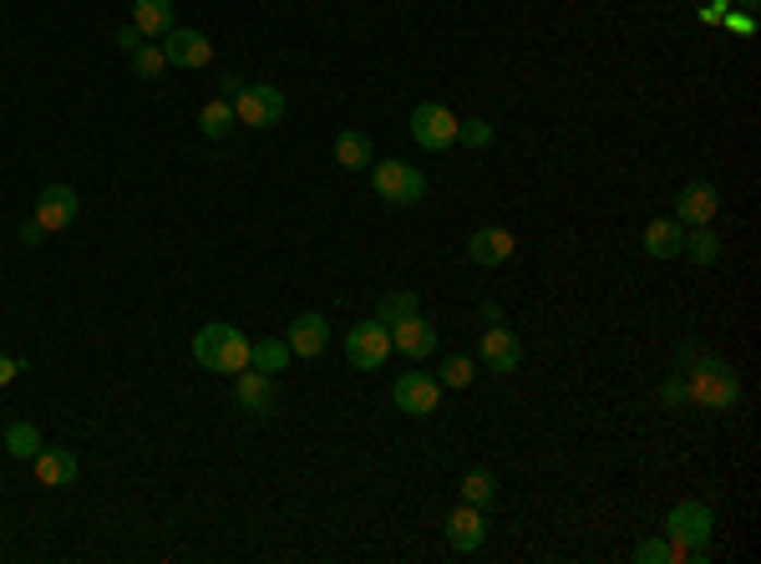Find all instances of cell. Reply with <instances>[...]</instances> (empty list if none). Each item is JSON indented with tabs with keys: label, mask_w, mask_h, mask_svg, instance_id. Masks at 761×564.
I'll return each instance as SVG.
<instances>
[{
	"label": "cell",
	"mask_w": 761,
	"mask_h": 564,
	"mask_svg": "<svg viewBox=\"0 0 761 564\" xmlns=\"http://www.w3.org/2000/svg\"><path fill=\"white\" fill-rule=\"evenodd\" d=\"M31 468L41 478V489H67V483H76V473H82L76 453H67V447H41V453L31 458Z\"/></svg>",
	"instance_id": "obj_18"
},
{
	"label": "cell",
	"mask_w": 761,
	"mask_h": 564,
	"mask_svg": "<svg viewBox=\"0 0 761 564\" xmlns=\"http://www.w3.org/2000/svg\"><path fill=\"white\" fill-rule=\"evenodd\" d=\"M422 311V300H416V290H386V296L376 300V321L380 326H396V321H407V315Z\"/></svg>",
	"instance_id": "obj_25"
},
{
	"label": "cell",
	"mask_w": 761,
	"mask_h": 564,
	"mask_svg": "<svg viewBox=\"0 0 761 564\" xmlns=\"http://www.w3.org/2000/svg\"><path fill=\"white\" fill-rule=\"evenodd\" d=\"M640 244H644L650 260H675L680 244H686V224H680V219H650V224H644Z\"/></svg>",
	"instance_id": "obj_19"
},
{
	"label": "cell",
	"mask_w": 761,
	"mask_h": 564,
	"mask_svg": "<svg viewBox=\"0 0 761 564\" xmlns=\"http://www.w3.org/2000/svg\"><path fill=\"white\" fill-rule=\"evenodd\" d=\"M162 67H168L162 41H143L137 51H132V72H137V76H162Z\"/></svg>",
	"instance_id": "obj_29"
},
{
	"label": "cell",
	"mask_w": 761,
	"mask_h": 564,
	"mask_svg": "<svg viewBox=\"0 0 761 564\" xmlns=\"http://www.w3.org/2000/svg\"><path fill=\"white\" fill-rule=\"evenodd\" d=\"M41 239H46V229H41V224H36V219H26V224H21V244H41Z\"/></svg>",
	"instance_id": "obj_35"
},
{
	"label": "cell",
	"mask_w": 761,
	"mask_h": 564,
	"mask_svg": "<svg viewBox=\"0 0 761 564\" xmlns=\"http://www.w3.org/2000/svg\"><path fill=\"white\" fill-rule=\"evenodd\" d=\"M391 401L411 417H432L442 407V382L432 372H407L401 382L391 386Z\"/></svg>",
	"instance_id": "obj_8"
},
{
	"label": "cell",
	"mask_w": 761,
	"mask_h": 564,
	"mask_svg": "<svg viewBox=\"0 0 761 564\" xmlns=\"http://www.w3.org/2000/svg\"><path fill=\"white\" fill-rule=\"evenodd\" d=\"M336 164L346 168V173H366L371 164H376V148H371L366 133H340L336 137Z\"/></svg>",
	"instance_id": "obj_22"
},
{
	"label": "cell",
	"mask_w": 761,
	"mask_h": 564,
	"mask_svg": "<svg viewBox=\"0 0 761 564\" xmlns=\"http://www.w3.org/2000/svg\"><path fill=\"white\" fill-rule=\"evenodd\" d=\"M716 208H721V193L711 189V183H686L680 189V199H675V219L686 224V229H701V224L716 219Z\"/></svg>",
	"instance_id": "obj_16"
},
{
	"label": "cell",
	"mask_w": 761,
	"mask_h": 564,
	"mask_svg": "<svg viewBox=\"0 0 761 564\" xmlns=\"http://www.w3.org/2000/svg\"><path fill=\"white\" fill-rule=\"evenodd\" d=\"M250 367L264 376H279L290 367V341L285 336H264V341H250Z\"/></svg>",
	"instance_id": "obj_21"
},
{
	"label": "cell",
	"mask_w": 761,
	"mask_h": 564,
	"mask_svg": "<svg viewBox=\"0 0 761 564\" xmlns=\"http://www.w3.org/2000/svg\"><path fill=\"white\" fill-rule=\"evenodd\" d=\"M162 57H168V67L198 72V67H208V61H214V41H208L204 31H183V26H173L168 36H162Z\"/></svg>",
	"instance_id": "obj_11"
},
{
	"label": "cell",
	"mask_w": 761,
	"mask_h": 564,
	"mask_svg": "<svg viewBox=\"0 0 761 564\" xmlns=\"http://www.w3.org/2000/svg\"><path fill=\"white\" fill-rule=\"evenodd\" d=\"M741 5H757V0H741Z\"/></svg>",
	"instance_id": "obj_37"
},
{
	"label": "cell",
	"mask_w": 761,
	"mask_h": 564,
	"mask_svg": "<svg viewBox=\"0 0 761 564\" xmlns=\"http://www.w3.org/2000/svg\"><path fill=\"white\" fill-rule=\"evenodd\" d=\"M198 128H204V137H214V143H219V137H229L239 128V122H234V103H229V97H214V103H204V112H198Z\"/></svg>",
	"instance_id": "obj_24"
},
{
	"label": "cell",
	"mask_w": 761,
	"mask_h": 564,
	"mask_svg": "<svg viewBox=\"0 0 761 564\" xmlns=\"http://www.w3.org/2000/svg\"><path fill=\"white\" fill-rule=\"evenodd\" d=\"M193 361L204 372H219V376H239L250 367V336L229 321H208L198 336H193Z\"/></svg>",
	"instance_id": "obj_2"
},
{
	"label": "cell",
	"mask_w": 761,
	"mask_h": 564,
	"mask_svg": "<svg viewBox=\"0 0 761 564\" xmlns=\"http://www.w3.org/2000/svg\"><path fill=\"white\" fill-rule=\"evenodd\" d=\"M635 560L640 564H671V539H644V544H635Z\"/></svg>",
	"instance_id": "obj_32"
},
{
	"label": "cell",
	"mask_w": 761,
	"mask_h": 564,
	"mask_svg": "<svg viewBox=\"0 0 761 564\" xmlns=\"http://www.w3.org/2000/svg\"><path fill=\"white\" fill-rule=\"evenodd\" d=\"M447 544L457 554H478L487 544V508H472V504H457L447 514Z\"/></svg>",
	"instance_id": "obj_12"
},
{
	"label": "cell",
	"mask_w": 761,
	"mask_h": 564,
	"mask_svg": "<svg viewBox=\"0 0 761 564\" xmlns=\"http://www.w3.org/2000/svg\"><path fill=\"white\" fill-rule=\"evenodd\" d=\"M132 26L143 31L147 41H162L173 31V0H132Z\"/></svg>",
	"instance_id": "obj_20"
},
{
	"label": "cell",
	"mask_w": 761,
	"mask_h": 564,
	"mask_svg": "<svg viewBox=\"0 0 761 564\" xmlns=\"http://www.w3.org/2000/svg\"><path fill=\"white\" fill-rule=\"evenodd\" d=\"M76 208H82V199H76L72 183H51V189H41V199H36V214H31V219L41 224L46 235H61V229H72Z\"/></svg>",
	"instance_id": "obj_9"
},
{
	"label": "cell",
	"mask_w": 761,
	"mask_h": 564,
	"mask_svg": "<svg viewBox=\"0 0 761 564\" xmlns=\"http://www.w3.org/2000/svg\"><path fill=\"white\" fill-rule=\"evenodd\" d=\"M472 376H478V361H472V357H447V367L437 372V382L452 386V392H468Z\"/></svg>",
	"instance_id": "obj_28"
},
{
	"label": "cell",
	"mask_w": 761,
	"mask_h": 564,
	"mask_svg": "<svg viewBox=\"0 0 761 564\" xmlns=\"http://www.w3.org/2000/svg\"><path fill=\"white\" fill-rule=\"evenodd\" d=\"M143 41H147V36H143V31H137V26H132V21L118 31V46H122V51H128V57H132V51H137V46H143Z\"/></svg>",
	"instance_id": "obj_33"
},
{
	"label": "cell",
	"mask_w": 761,
	"mask_h": 564,
	"mask_svg": "<svg viewBox=\"0 0 761 564\" xmlns=\"http://www.w3.org/2000/svg\"><path fill=\"white\" fill-rule=\"evenodd\" d=\"M660 401H665V407H671V412H680V407H690V392H686V376L675 372L671 382L660 386Z\"/></svg>",
	"instance_id": "obj_31"
},
{
	"label": "cell",
	"mask_w": 761,
	"mask_h": 564,
	"mask_svg": "<svg viewBox=\"0 0 761 564\" xmlns=\"http://www.w3.org/2000/svg\"><path fill=\"white\" fill-rule=\"evenodd\" d=\"M457 112L452 107H442V103H422L416 112H411V137H416V148H426V153H447L457 143Z\"/></svg>",
	"instance_id": "obj_5"
},
{
	"label": "cell",
	"mask_w": 761,
	"mask_h": 564,
	"mask_svg": "<svg viewBox=\"0 0 761 564\" xmlns=\"http://www.w3.org/2000/svg\"><path fill=\"white\" fill-rule=\"evenodd\" d=\"M239 92H244V76H224V97H229V103H234Z\"/></svg>",
	"instance_id": "obj_36"
},
{
	"label": "cell",
	"mask_w": 761,
	"mask_h": 564,
	"mask_svg": "<svg viewBox=\"0 0 761 564\" xmlns=\"http://www.w3.org/2000/svg\"><path fill=\"white\" fill-rule=\"evenodd\" d=\"M234 122H244V128L285 122V92L269 87V82H244V92L234 97Z\"/></svg>",
	"instance_id": "obj_6"
},
{
	"label": "cell",
	"mask_w": 761,
	"mask_h": 564,
	"mask_svg": "<svg viewBox=\"0 0 761 564\" xmlns=\"http://www.w3.org/2000/svg\"><path fill=\"white\" fill-rule=\"evenodd\" d=\"M457 143H462V148H487V143H493V122L487 118L457 122Z\"/></svg>",
	"instance_id": "obj_30"
},
{
	"label": "cell",
	"mask_w": 761,
	"mask_h": 564,
	"mask_svg": "<svg viewBox=\"0 0 761 564\" xmlns=\"http://www.w3.org/2000/svg\"><path fill=\"white\" fill-rule=\"evenodd\" d=\"M21 367H26V361H15V357H0V386H11L15 376H21Z\"/></svg>",
	"instance_id": "obj_34"
},
{
	"label": "cell",
	"mask_w": 761,
	"mask_h": 564,
	"mask_svg": "<svg viewBox=\"0 0 761 564\" xmlns=\"http://www.w3.org/2000/svg\"><path fill=\"white\" fill-rule=\"evenodd\" d=\"M478 357L487 361V372L512 376L518 367H523V336H518V331H508V326L498 321V326H487V331H483V341H478Z\"/></svg>",
	"instance_id": "obj_7"
},
{
	"label": "cell",
	"mask_w": 761,
	"mask_h": 564,
	"mask_svg": "<svg viewBox=\"0 0 761 564\" xmlns=\"http://www.w3.org/2000/svg\"><path fill=\"white\" fill-rule=\"evenodd\" d=\"M285 341H290V357H325V346H330V321H325L321 311H305V315H294L290 331H285Z\"/></svg>",
	"instance_id": "obj_15"
},
{
	"label": "cell",
	"mask_w": 761,
	"mask_h": 564,
	"mask_svg": "<svg viewBox=\"0 0 761 564\" xmlns=\"http://www.w3.org/2000/svg\"><path fill=\"white\" fill-rule=\"evenodd\" d=\"M41 432L31 428V422H11V428H5V453H11V458H21V463H31L36 458V453H41Z\"/></svg>",
	"instance_id": "obj_26"
},
{
	"label": "cell",
	"mask_w": 761,
	"mask_h": 564,
	"mask_svg": "<svg viewBox=\"0 0 761 564\" xmlns=\"http://www.w3.org/2000/svg\"><path fill=\"white\" fill-rule=\"evenodd\" d=\"M391 351H401L407 361L437 357V326L422 321V311L407 315V321H396V326H391Z\"/></svg>",
	"instance_id": "obj_13"
},
{
	"label": "cell",
	"mask_w": 761,
	"mask_h": 564,
	"mask_svg": "<svg viewBox=\"0 0 761 564\" xmlns=\"http://www.w3.org/2000/svg\"><path fill=\"white\" fill-rule=\"evenodd\" d=\"M680 376H686L690 407H705V412H732L741 397L736 367L716 351H705L701 341H680Z\"/></svg>",
	"instance_id": "obj_1"
},
{
	"label": "cell",
	"mask_w": 761,
	"mask_h": 564,
	"mask_svg": "<svg viewBox=\"0 0 761 564\" xmlns=\"http://www.w3.org/2000/svg\"><path fill=\"white\" fill-rule=\"evenodd\" d=\"M234 401L250 417H269V412H275V376H264V372H254V367H244V372L234 376Z\"/></svg>",
	"instance_id": "obj_17"
},
{
	"label": "cell",
	"mask_w": 761,
	"mask_h": 564,
	"mask_svg": "<svg viewBox=\"0 0 761 564\" xmlns=\"http://www.w3.org/2000/svg\"><path fill=\"white\" fill-rule=\"evenodd\" d=\"M711 508L696 504V499H686V504H675L671 508V519H665V535L680 539V544H690V550H705L711 544Z\"/></svg>",
	"instance_id": "obj_10"
},
{
	"label": "cell",
	"mask_w": 761,
	"mask_h": 564,
	"mask_svg": "<svg viewBox=\"0 0 761 564\" xmlns=\"http://www.w3.org/2000/svg\"><path fill=\"white\" fill-rule=\"evenodd\" d=\"M371 189H376L380 204L391 208H411L426 199V179L401 158H386V164H371Z\"/></svg>",
	"instance_id": "obj_3"
},
{
	"label": "cell",
	"mask_w": 761,
	"mask_h": 564,
	"mask_svg": "<svg viewBox=\"0 0 761 564\" xmlns=\"http://www.w3.org/2000/svg\"><path fill=\"white\" fill-rule=\"evenodd\" d=\"M680 254H690V260H696V265H716L721 260V239L711 235V229H686V244H680Z\"/></svg>",
	"instance_id": "obj_27"
},
{
	"label": "cell",
	"mask_w": 761,
	"mask_h": 564,
	"mask_svg": "<svg viewBox=\"0 0 761 564\" xmlns=\"http://www.w3.org/2000/svg\"><path fill=\"white\" fill-rule=\"evenodd\" d=\"M462 504H472V508H487L493 514V504H498V478L487 473V468H472V473H462Z\"/></svg>",
	"instance_id": "obj_23"
},
{
	"label": "cell",
	"mask_w": 761,
	"mask_h": 564,
	"mask_svg": "<svg viewBox=\"0 0 761 564\" xmlns=\"http://www.w3.org/2000/svg\"><path fill=\"white\" fill-rule=\"evenodd\" d=\"M512 250H518V239H512V229H503V224H483V229H472V239H468V260L483 269L508 265Z\"/></svg>",
	"instance_id": "obj_14"
},
{
	"label": "cell",
	"mask_w": 761,
	"mask_h": 564,
	"mask_svg": "<svg viewBox=\"0 0 761 564\" xmlns=\"http://www.w3.org/2000/svg\"><path fill=\"white\" fill-rule=\"evenodd\" d=\"M386 357H391V326H380L376 315L346 331V361L355 372H376V367H386Z\"/></svg>",
	"instance_id": "obj_4"
}]
</instances>
